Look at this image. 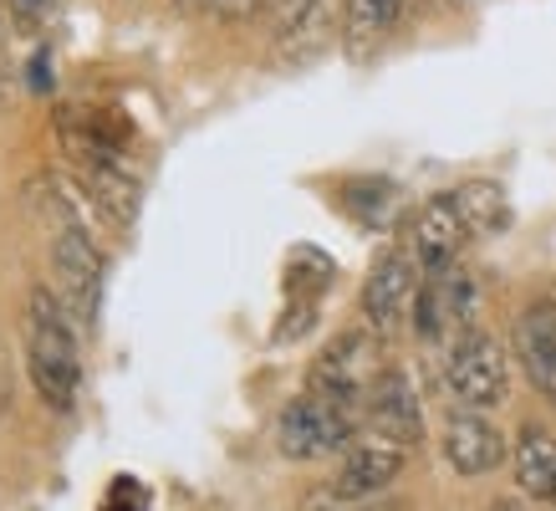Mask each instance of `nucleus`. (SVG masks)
<instances>
[{
  "label": "nucleus",
  "instance_id": "4be33fe9",
  "mask_svg": "<svg viewBox=\"0 0 556 511\" xmlns=\"http://www.w3.org/2000/svg\"><path fill=\"white\" fill-rule=\"evenodd\" d=\"M185 5H210V11H215V0H185Z\"/></svg>",
  "mask_w": 556,
  "mask_h": 511
},
{
  "label": "nucleus",
  "instance_id": "f03ea898",
  "mask_svg": "<svg viewBox=\"0 0 556 511\" xmlns=\"http://www.w3.org/2000/svg\"><path fill=\"white\" fill-rule=\"evenodd\" d=\"M41 210L51 215V272H56V282H62V302H67L77 317H92V312H98L102 272H108L98 240L87 236L83 215H77L56 189H51V200L41 204Z\"/></svg>",
  "mask_w": 556,
  "mask_h": 511
},
{
  "label": "nucleus",
  "instance_id": "0eeeda50",
  "mask_svg": "<svg viewBox=\"0 0 556 511\" xmlns=\"http://www.w3.org/2000/svg\"><path fill=\"white\" fill-rule=\"evenodd\" d=\"M419 282H424V272H419V261H414L408 251L378 256V266L368 272L363 297H357V307H363V323H368L372 333H393V327L414 312Z\"/></svg>",
  "mask_w": 556,
  "mask_h": 511
},
{
  "label": "nucleus",
  "instance_id": "1a4fd4ad",
  "mask_svg": "<svg viewBox=\"0 0 556 511\" xmlns=\"http://www.w3.org/2000/svg\"><path fill=\"white\" fill-rule=\"evenodd\" d=\"M363 414H368L372 429L388 435V440H399V445H419L424 440L419 394H414V378H408L399 363L378 369V378L368 384V399H363Z\"/></svg>",
  "mask_w": 556,
  "mask_h": 511
},
{
  "label": "nucleus",
  "instance_id": "39448f33",
  "mask_svg": "<svg viewBox=\"0 0 556 511\" xmlns=\"http://www.w3.org/2000/svg\"><path fill=\"white\" fill-rule=\"evenodd\" d=\"M378 378V348H372V327L368 333H342L332 338V348H321V358L312 363V394H327L348 404L353 414H363L368 384Z\"/></svg>",
  "mask_w": 556,
  "mask_h": 511
},
{
  "label": "nucleus",
  "instance_id": "aec40b11",
  "mask_svg": "<svg viewBox=\"0 0 556 511\" xmlns=\"http://www.w3.org/2000/svg\"><path fill=\"white\" fill-rule=\"evenodd\" d=\"M47 87H51V57L36 51L31 57V92H47Z\"/></svg>",
  "mask_w": 556,
  "mask_h": 511
},
{
  "label": "nucleus",
  "instance_id": "ddd939ff",
  "mask_svg": "<svg viewBox=\"0 0 556 511\" xmlns=\"http://www.w3.org/2000/svg\"><path fill=\"white\" fill-rule=\"evenodd\" d=\"M516 481L531 501L556 507V435H546L541 425H526L516 440Z\"/></svg>",
  "mask_w": 556,
  "mask_h": 511
},
{
  "label": "nucleus",
  "instance_id": "6ab92c4d",
  "mask_svg": "<svg viewBox=\"0 0 556 511\" xmlns=\"http://www.w3.org/2000/svg\"><path fill=\"white\" fill-rule=\"evenodd\" d=\"M261 5H266V0H215V16H225V21H251Z\"/></svg>",
  "mask_w": 556,
  "mask_h": 511
},
{
  "label": "nucleus",
  "instance_id": "f8f14e48",
  "mask_svg": "<svg viewBox=\"0 0 556 511\" xmlns=\"http://www.w3.org/2000/svg\"><path fill=\"white\" fill-rule=\"evenodd\" d=\"M408 0H342V47L353 57H368L399 32Z\"/></svg>",
  "mask_w": 556,
  "mask_h": 511
},
{
  "label": "nucleus",
  "instance_id": "5701e85b",
  "mask_svg": "<svg viewBox=\"0 0 556 511\" xmlns=\"http://www.w3.org/2000/svg\"><path fill=\"white\" fill-rule=\"evenodd\" d=\"M0 21H5V0H0Z\"/></svg>",
  "mask_w": 556,
  "mask_h": 511
},
{
  "label": "nucleus",
  "instance_id": "f257e3e1",
  "mask_svg": "<svg viewBox=\"0 0 556 511\" xmlns=\"http://www.w3.org/2000/svg\"><path fill=\"white\" fill-rule=\"evenodd\" d=\"M77 312L62 302V291H26V369L41 394V404L67 414L83 394V348H77Z\"/></svg>",
  "mask_w": 556,
  "mask_h": 511
},
{
  "label": "nucleus",
  "instance_id": "7ed1b4c3",
  "mask_svg": "<svg viewBox=\"0 0 556 511\" xmlns=\"http://www.w3.org/2000/svg\"><path fill=\"white\" fill-rule=\"evenodd\" d=\"M444 384L465 409H495L506 404L510 394V363L506 348L490 338L485 327L475 323L465 333H455L450 342V358H444Z\"/></svg>",
  "mask_w": 556,
  "mask_h": 511
},
{
  "label": "nucleus",
  "instance_id": "f3484780",
  "mask_svg": "<svg viewBox=\"0 0 556 511\" xmlns=\"http://www.w3.org/2000/svg\"><path fill=\"white\" fill-rule=\"evenodd\" d=\"M56 5H62V0H5V16L16 21V32H41V26H47L51 16H56Z\"/></svg>",
  "mask_w": 556,
  "mask_h": 511
},
{
  "label": "nucleus",
  "instance_id": "2eb2a0df",
  "mask_svg": "<svg viewBox=\"0 0 556 511\" xmlns=\"http://www.w3.org/2000/svg\"><path fill=\"white\" fill-rule=\"evenodd\" d=\"M342 210L357 215L363 225L383 230L393 215H399V185L393 179H342Z\"/></svg>",
  "mask_w": 556,
  "mask_h": 511
},
{
  "label": "nucleus",
  "instance_id": "20e7f679",
  "mask_svg": "<svg viewBox=\"0 0 556 511\" xmlns=\"http://www.w3.org/2000/svg\"><path fill=\"white\" fill-rule=\"evenodd\" d=\"M357 435V414L327 394H296L281 420H276V445L287 460H321V456H338L342 445H353Z\"/></svg>",
  "mask_w": 556,
  "mask_h": 511
},
{
  "label": "nucleus",
  "instance_id": "423d86ee",
  "mask_svg": "<svg viewBox=\"0 0 556 511\" xmlns=\"http://www.w3.org/2000/svg\"><path fill=\"white\" fill-rule=\"evenodd\" d=\"M465 240L470 236V225L459 215V200L455 189L450 195H429V200L414 210V221H408V256L419 261V272H444V266H455L459 251H465Z\"/></svg>",
  "mask_w": 556,
  "mask_h": 511
},
{
  "label": "nucleus",
  "instance_id": "412c9836",
  "mask_svg": "<svg viewBox=\"0 0 556 511\" xmlns=\"http://www.w3.org/2000/svg\"><path fill=\"white\" fill-rule=\"evenodd\" d=\"M485 511H521V507H510V501H495V507H485Z\"/></svg>",
  "mask_w": 556,
  "mask_h": 511
},
{
  "label": "nucleus",
  "instance_id": "6e6552de",
  "mask_svg": "<svg viewBox=\"0 0 556 511\" xmlns=\"http://www.w3.org/2000/svg\"><path fill=\"white\" fill-rule=\"evenodd\" d=\"M404 450L408 445L388 440V435H372V440H353L348 445V456H342V471L338 481L327 486L332 501H368V496L388 491L393 481L404 476Z\"/></svg>",
  "mask_w": 556,
  "mask_h": 511
},
{
  "label": "nucleus",
  "instance_id": "dca6fc26",
  "mask_svg": "<svg viewBox=\"0 0 556 511\" xmlns=\"http://www.w3.org/2000/svg\"><path fill=\"white\" fill-rule=\"evenodd\" d=\"M98 511H149V486L134 476H113V486H108Z\"/></svg>",
  "mask_w": 556,
  "mask_h": 511
},
{
  "label": "nucleus",
  "instance_id": "a211bd4d",
  "mask_svg": "<svg viewBox=\"0 0 556 511\" xmlns=\"http://www.w3.org/2000/svg\"><path fill=\"white\" fill-rule=\"evenodd\" d=\"M312 323H317V297H302V302H291V307H287V317H281V327H276V342L302 338V333H306Z\"/></svg>",
  "mask_w": 556,
  "mask_h": 511
},
{
  "label": "nucleus",
  "instance_id": "9b49d317",
  "mask_svg": "<svg viewBox=\"0 0 556 511\" xmlns=\"http://www.w3.org/2000/svg\"><path fill=\"white\" fill-rule=\"evenodd\" d=\"M444 460L455 465L459 476H490L506 460V435L490 425L480 409H459L444 425Z\"/></svg>",
  "mask_w": 556,
  "mask_h": 511
},
{
  "label": "nucleus",
  "instance_id": "9d476101",
  "mask_svg": "<svg viewBox=\"0 0 556 511\" xmlns=\"http://www.w3.org/2000/svg\"><path fill=\"white\" fill-rule=\"evenodd\" d=\"M516 358H521L526 378L536 384V394H546L556 404V297H531L516 317Z\"/></svg>",
  "mask_w": 556,
  "mask_h": 511
},
{
  "label": "nucleus",
  "instance_id": "4468645a",
  "mask_svg": "<svg viewBox=\"0 0 556 511\" xmlns=\"http://www.w3.org/2000/svg\"><path fill=\"white\" fill-rule=\"evenodd\" d=\"M455 200H459L465 225H470V236H495V230L510 225V200L495 179H465V185L455 189Z\"/></svg>",
  "mask_w": 556,
  "mask_h": 511
}]
</instances>
